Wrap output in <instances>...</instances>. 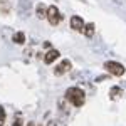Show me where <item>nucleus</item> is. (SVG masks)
<instances>
[{"label": "nucleus", "mask_w": 126, "mask_h": 126, "mask_svg": "<svg viewBox=\"0 0 126 126\" xmlns=\"http://www.w3.org/2000/svg\"><path fill=\"white\" fill-rule=\"evenodd\" d=\"M66 99L71 101L74 106H82L84 104V101H86V94H84V91L82 89H79V87H69L67 91H66Z\"/></svg>", "instance_id": "obj_1"}, {"label": "nucleus", "mask_w": 126, "mask_h": 126, "mask_svg": "<svg viewBox=\"0 0 126 126\" xmlns=\"http://www.w3.org/2000/svg\"><path fill=\"white\" fill-rule=\"evenodd\" d=\"M32 7H34V0H19L17 3V14L22 19H27L30 14H32Z\"/></svg>", "instance_id": "obj_2"}, {"label": "nucleus", "mask_w": 126, "mask_h": 126, "mask_svg": "<svg viewBox=\"0 0 126 126\" xmlns=\"http://www.w3.org/2000/svg\"><path fill=\"white\" fill-rule=\"evenodd\" d=\"M104 69H106L109 74L118 76V78L125 74V66L119 64V62H116V61H106V62H104Z\"/></svg>", "instance_id": "obj_3"}, {"label": "nucleus", "mask_w": 126, "mask_h": 126, "mask_svg": "<svg viewBox=\"0 0 126 126\" xmlns=\"http://www.w3.org/2000/svg\"><path fill=\"white\" fill-rule=\"evenodd\" d=\"M47 19H49V24L50 25H57L59 22L62 20V15H61V12L56 5H50L47 7Z\"/></svg>", "instance_id": "obj_4"}, {"label": "nucleus", "mask_w": 126, "mask_h": 126, "mask_svg": "<svg viewBox=\"0 0 126 126\" xmlns=\"http://www.w3.org/2000/svg\"><path fill=\"white\" fill-rule=\"evenodd\" d=\"M84 20H82V17H79V15H72L71 17V29L78 30V32H81V30H84Z\"/></svg>", "instance_id": "obj_5"}, {"label": "nucleus", "mask_w": 126, "mask_h": 126, "mask_svg": "<svg viewBox=\"0 0 126 126\" xmlns=\"http://www.w3.org/2000/svg\"><path fill=\"white\" fill-rule=\"evenodd\" d=\"M71 67H72V64H71V61L69 59H64L61 64H59L57 67L54 69V74H57V76H61V74H64V72H67V71H71Z\"/></svg>", "instance_id": "obj_6"}, {"label": "nucleus", "mask_w": 126, "mask_h": 126, "mask_svg": "<svg viewBox=\"0 0 126 126\" xmlns=\"http://www.w3.org/2000/svg\"><path fill=\"white\" fill-rule=\"evenodd\" d=\"M57 57H59V50L50 49V50H47V52H46V56H44V62H46V64H52V62H54Z\"/></svg>", "instance_id": "obj_7"}, {"label": "nucleus", "mask_w": 126, "mask_h": 126, "mask_svg": "<svg viewBox=\"0 0 126 126\" xmlns=\"http://www.w3.org/2000/svg\"><path fill=\"white\" fill-rule=\"evenodd\" d=\"M82 32H84V35H86L87 39H91V37L94 35V32H96V27H94V24H93V22L86 24V25H84V30H82Z\"/></svg>", "instance_id": "obj_8"}, {"label": "nucleus", "mask_w": 126, "mask_h": 126, "mask_svg": "<svg viewBox=\"0 0 126 126\" xmlns=\"http://www.w3.org/2000/svg\"><path fill=\"white\" fill-rule=\"evenodd\" d=\"M35 14H37V17H39V19H44V17H47V7H46L44 3H37Z\"/></svg>", "instance_id": "obj_9"}, {"label": "nucleus", "mask_w": 126, "mask_h": 126, "mask_svg": "<svg viewBox=\"0 0 126 126\" xmlns=\"http://www.w3.org/2000/svg\"><path fill=\"white\" fill-rule=\"evenodd\" d=\"M121 94H123V89H121V87H118V86L111 87V94H109V96H111L113 101H116L118 97H121Z\"/></svg>", "instance_id": "obj_10"}, {"label": "nucleus", "mask_w": 126, "mask_h": 126, "mask_svg": "<svg viewBox=\"0 0 126 126\" xmlns=\"http://www.w3.org/2000/svg\"><path fill=\"white\" fill-rule=\"evenodd\" d=\"M12 40H14L15 44H24V42H25V34H24V32H15L14 37H12Z\"/></svg>", "instance_id": "obj_11"}, {"label": "nucleus", "mask_w": 126, "mask_h": 126, "mask_svg": "<svg viewBox=\"0 0 126 126\" xmlns=\"http://www.w3.org/2000/svg\"><path fill=\"white\" fill-rule=\"evenodd\" d=\"M93 50L96 54H103V52H106V46L103 42H96V44H93Z\"/></svg>", "instance_id": "obj_12"}, {"label": "nucleus", "mask_w": 126, "mask_h": 126, "mask_svg": "<svg viewBox=\"0 0 126 126\" xmlns=\"http://www.w3.org/2000/svg\"><path fill=\"white\" fill-rule=\"evenodd\" d=\"M3 123H5V109L3 106H0V126H3Z\"/></svg>", "instance_id": "obj_13"}, {"label": "nucleus", "mask_w": 126, "mask_h": 126, "mask_svg": "<svg viewBox=\"0 0 126 126\" xmlns=\"http://www.w3.org/2000/svg\"><path fill=\"white\" fill-rule=\"evenodd\" d=\"M116 5H119V7H126V0H113Z\"/></svg>", "instance_id": "obj_14"}, {"label": "nucleus", "mask_w": 126, "mask_h": 126, "mask_svg": "<svg viewBox=\"0 0 126 126\" xmlns=\"http://www.w3.org/2000/svg\"><path fill=\"white\" fill-rule=\"evenodd\" d=\"M47 126H56V121H49Z\"/></svg>", "instance_id": "obj_15"}, {"label": "nucleus", "mask_w": 126, "mask_h": 126, "mask_svg": "<svg viewBox=\"0 0 126 126\" xmlns=\"http://www.w3.org/2000/svg\"><path fill=\"white\" fill-rule=\"evenodd\" d=\"M27 126H35V123H32V121H30V123H29Z\"/></svg>", "instance_id": "obj_16"}, {"label": "nucleus", "mask_w": 126, "mask_h": 126, "mask_svg": "<svg viewBox=\"0 0 126 126\" xmlns=\"http://www.w3.org/2000/svg\"><path fill=\"white\" fill-rule=\"evenodd\" d=\"M14 126H20V123H19V121H17V123H15V125H14Z\"/></svg>", "instance_id": "obj_17"}]
</instances>
